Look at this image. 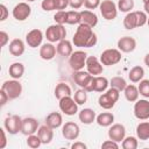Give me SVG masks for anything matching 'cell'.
Returning a JSON list of instances; mask_svg holds the SVG:
<instances>
[{
    "label": "cell",
    "mask_w": 149,
    "mask_h": 149,
    "mask_svg": "<svg viewBox=\"0 0 149 149\" xmlns=\"http://www.w3.org/2000/svg\"><path fill=\"white\" fill-rule=\"evenodd\" d=\"M98 37L93 29L90 26H86L84 23H79L78 28L73 35L72 43L74 47L78 48H92L97 44Z\"/></svg>",
    "instance_id": "obj_1"
},
{
    "label": "cell",
    "mask_w": 149,
    "mask_h": 149,
    "mask_svg": "<svg viewBox=\"0 0 149 149\" xmlns=\"http://www.w3.org/2000/svg\"><path fill=\"white\" fill-rule=\"evenodd\" d=\"M119 97H120V91L114 87H111V88H107L105 93L99 95L98 104L104 109H111L114 107L115 102L119 100Z\"/></svg>",
    "instance_id": "obj_2"
},
{
    "label": "cell",
    "mask_w": 149,
    "mask_h": 149,
    "mask_svg": "<svg viewBox=\"0 0 149 149\" xmlns=\"http://www.w3.org/2000/svg\"><path fill=\"white\" fill-rule=\"evenodd\" d=\"M45 37L49 42L55 43V42H59L62 40H65L66 37V29L64 27V24H51L45 30Z\"/></svg>",
    "instance_id": "obj_3"
},
{
    "label": "cell",
    "mask_w": 149,
    "mask_h": 149,
    "mask_svg": "<svg viewBox=\"0 0 149 149\" xmlns=\"http://www.w3.org/2000/svg\"><path fill=\"white\" fill-rule=\"evenodd\" d=\"M121 51L119 49H106L101 52L100 55V62L102 65H106V66H112V65H115L118 64L120 61H121Z\"/></svg>",
    "instance_id": "obj_4"
},
{
    "label": "cell",
    "mask_w": 149,
    "mask_h": 149,
    "mask_svg": "<svg viewBox=\"0 0 149 149\" xmlns=\"http://www.w3.org/2000/svg\"><path fill=\"white\" fill-rule=\"evenodd\" d=\"M86 59H87V54L83 50H77L70 55L69 65L73 71H79L83 70L84 66H86Z\"/></svg>",
    "instance_id": "obj_5"
},
{
    "label": "cell",
    "mask_w": 149,
    "mask_h": 149,
    "mask_svg": "<svg viewBox=\"0 0 149 149\" xmlns=\"http://www.w3.org/2000/svg\"><path fill=\"white\" fill-rule=\"evenodd\" d=\"M1 88L8 94L9 99H16L21 95L22 93V85L19 81V79H10V80H6L3 81V84L1 85Z\"/></svg>",
    "instance_id": "obj_6"
},
{
    "label": "cell",
    "mask_w": 149,
    "mask_h": 149,
    "mask_svg": "<svg viewBox=\"0 0 149 149\" xmlns=\"http://www.w3.org/2000/svg\"><path fill=\"white\" fill-rule=\"evenodd\" d=\"M99 9H100V13H101L102 17L107 21L114 20L118 15V6L112 0H102L100 2Z\"/></svg>",
    "instance_id": "obj_7"
},
{
    "label": "cell",
    "mask_w": 149,
    "mask_h": 149,
    "mask_svg": "<svg viewBox=\"0 0 149 149\" xmlns=\"http://www.w3.org/2000/svg\"><path fill=\"white\" fill-rule=\"evenodd\" d=\"M58 106H59L61 112H63L65 115H69V116L74 115L78 112V104L74 101V99L71 95L59 99Z\"/></svg>",
    "instance_id": "obj_8"
},
{
    "label": "cell",
    "mask_w": 149,
    "mask_h": 149,
    "mask_svg": "<svg viewBox=\"0 0 149 149\" xmlns=\"http://www.w3.org/2000/svg\"><path fill=\"white\" fill-rule=\"evenodd\" d=\"M3 127H5V129H6L7 133H9L12 135H15L19 132H21V128H22V119L19 115H16V114L9 115V116H7L5 119Z\"/></svg>",
    "instance_id": "obj_9"
},
{
    "label": "cell",
    "mask_w": 149,
    "mask_h": 149,
    "mask_svg": "<svg viewBox=\"0 0 149 149\" xmlns=\"http://www.w3.org/2000/svg\"><path fill=\"white\" fill-rule=\"evenodd\" d=\"M79 134H80V128L73 121H68L62 126V135L65 140L74 141L78 139Z\"/></svg>",
    "instance_id": "obj_10"
},
{
    "label": "cell",
    "mask_w": 149,
    "mask_h": 149,
    "mask_svg": "<svg viewBox=\"0 0 149 149\" xmlns=\"http://www.w3.org/2000/svg\"><path fill=\"white\" fill-rule=\"evenodd\" d=\"M30 14L31 7L28 5V2H19L12 10V15L16 21H24L30 16Z\"/></svg>",
    "instance_id": "obj_11"
},
{
    "label": "cell",
    "mask_w": 149,
    "mask_h": 149,
    "mask_svg": "<svg viewBox=\"0 0 149 149\" xmlns=\"http://www.w3.org/2000/svg\"><path fill=\"white\" fill-rule=\"evenodd\" d=\"M134 115L139 120H148L149 119V101L147 99H140V100L135 101Z\"/></svg>",
    "instance_id": "obj_12"
},
{
    "label": "cell",
    "mask_w": 149,
    "mask_h": 149,
    "mask_svg": "<svg viewBox=\"0 0 149 149\" xmlns=\"http://www.w3.org/2000/svg\"><path fill=\"white\" fill-rule=\"evenodd\" d=\"M43 41V33L41 29H31L30 31H28V34L26 35V42L28 44V47L30 48H37L42 44Z\"/></svg>",
    "instance_id": "obj_13"
},
{
    "label": "cell",
    "mask_w": 149,
    "mask_h": 149,
    "mask_svg": "<svg viewBox=\"0 0 149 149\" xmlns=\"http://www.w3.org/2000/svg\"><path fill=\"white\" fill-rule=\"evenodd\" d=\"M108 137L115 142H122L126 137V128L121 123H113L108 129Z\"/></svg>",
    "instance_id": "obj_14"
},
{
    "label": "cell",
    "mask_w": 149,
    "mask_h": 149,
    "mask_svg": "<svg viewBox=\"0 0 149 149\" xmlns=\"http://www.w3.org/2000/svg\"><path fill=\"white\" fill-rule=\"evenodd\" d=\"M86 70L92 76H99L104 71V65L101 64V62L97 57H94V56H87V59H86Z\"/></svg>",
    "instance_id": "obj_15"
},
{
    "label": "cell",
    "mask_w": 149,
    "mask_h": 149,
    "mask_svg": "<svg viewBox=\"0 0 149 149\" xmlns=\"http://www.w3.org/2000/svg\"><path fill=\"white\" fill-rule=\"evenodd\" d=\"M136 48V40L132 36H123L120 37L118 41V49L121 52H132Z\"/></svg>",
    "instance_id": "obj_16"
},
{
    "label": "cell",
    "mask_w": 149,
    "mask_h": 149,
    "mask_svg": "<svg viewBox=\"0 0 149 149\" xmlns=\"http://www.w3.org/2000/svg\"><path fill=\"white\" fill-rule=\"evenodd\" d=\"M40 125L38 121L34 118H24L22 119V128H21V133L26 136L35 134L38 129Z\"/></svg>",
    "instance_id": "obj_17"
},
{
    "label": "cell",
    "mask_w": 149,
    "mask_h": 149,
    "mask_svg": "<svg viewBox=\"0 0 149 149\" xmlns=\"http://www.w3.org/2000/svg\"><path fill=\"white\" fill-rule=\"evenodd\" d=\"M37 135L42 141V144H49L54 139V129L47 123L42 125L37 129Z\"/></svg>",
    "instance_id": "obj_18"
},
{
    "label": "cell",
    "mask_w": 149,
    "mask_h": 149,
    "mask_svg": "<svg viewBox=\"0 0 149 149\" xmlns=\"http://www.w3.org/2000/svg\"><path fill=\"white\" fill-rule=\"evenodd\" d=\"M80 23H84L86 26H90L91 28H94L98 24V16L94 12L90 9H85L80 12Z\"/></svg>",
    "instance_id": "obj_19"
},
{
    "label": "cell",
    "mask_w": 149,
    "mask_h": 149,
    "mask_svg": "<svg viewBox=\"0 0 149 149\" xmlns=\"http://www.w3.org/2000/svg\"><path fill=\"white\" fill-rule=\"evenodd\" d=\"M56 54H57V49L51 42L44 43L40 48V57L44 61H51L56 56Z\"/></svg>",
    "instance_id": "obj_20"
},
{
    "label": "cell",
    "mask_w": 149,
    "mask_h": 149,
    "mask_svg": "<svg viewBox=\"0 0 149 149\" xmlns=\"http://www.w3.org/2000/svg\"><path fill=\"white\" fill-rule=\"evenodd\" d=\"M92 74L91 73H88L87 71H83V70H79V71H74V73H73V80H74V83L79 86V87H81V88H85L86 87V85L90 83V80L92 79Z\"/></svg>",
    "instance_id": "obj_21"
},
{
    "label": "cell",
    "mask_w": 149,
    "mask_h": 149,
    "mask_svg": "<svg viewBox=\"0 0 149 149\" xmlns=\"http://www.w3.org/2000/svg\"><path fill=\"white\" fill-rule=\"evenodd\" d=\"M24 42L21 40V38H14L9 42V45H8V51L10 55L15 56V57H19L21 56L23 52H24Z\"/></svg>",
    "instance_id": "obj_22"
},
{
    "label": "cell",
    "mask_w": 149,
    "mask_h": 149,
    "mask_svg": "<svg viewBox=\"0 0 149 149\" xmlns=\"http://www.w3.org/2000/svg\"><path fill=\"white\" fill-rule=\"evenodd\" d=\"M45 123L51 127L52 129H56V128H59L62 125H63V116L61 113L58 112H51L50 114L47 115L45 118Z\"/></svg>",
    "instance_id": "obj_23"
},
{
    "label": "cell",
    "mask_w": 149,
    "mask_h": 149,
    "mask_svg": "<svg viewBox=\"0 0 149 149\" xmlns=\"http://www.w3.org/2000/svg\"><path fill=\"white\" fill-rule=\"evenodd\" d=\"M57 54L63 56V57H70V55L73 52V48H72V43L70 41H68L66 38L65 40H62L57 43Z\"/></svg>",
    "instance_id": "obj_24"
},
{
    "label": "cell",
    "mask_w": 149,
    "mask_h": 149,
    "mask_svg": "<svg viewBox=\"0 0 149 149\" xmlns=\"http://www.w3.org/2000/svg\"><path fill=\"white\" fill-rule=\"evenodd\" d=\"M78 118H79V121L84 125H91L95 121V112L91 108H84L81 109L79 113H78Z\"/></svg>",
    "instance_id": "obj_25"
},
{
    "label": "cell",
    "mask_w": 149,
    "mask_h": 149,
    "mask_svg": "<svg viewBox=\"0 0 149 149\" xmlns=\"http://www.w3.org/2000/svg\"><path fill=\"white\" fill-rule=\"evenodd\" d=\"M95 121L101 127H109L114 122V115L111 112H102V113L97 115Z\"/></svg>",
    "instance_id": "obj_26"
},
{
    "label": "cell",
    "mask_w": 149,
    "mask_h": 149,
    "mask_svg": "<svg viewBox=\"0 0 149 149\" xmlns=\"http://www.w3.org/2000/svg\"><path fill=\"white\" fill-rule=\"evenodd\" d=\"M109 85V81L106 77L102 76H94L93 77V91L95 92H105Z\"/></svg>",
    "instance_id": "obj_27"
},
{
    "label": "cell",
    "mask_w": 149,
    "mask_h": 149,
    "mask_svg": "<svg viewBox=\"0 0 149 149\" xmlns=\"http://www.w3.org/2000/svg\"><path fill=\"white\" fill-rule=\"evenodd\" d=\"M144 77V69L140 65H135L130 69L128 73V78L132 83H140Z\"/></svg>",
    "instance_id": "obj_28"
},
{
    "label": "cell",
    "mask_w": 149,
    "mask_h": 149,
    "mask_svg": "<svg viewBox=\"0 0 149 149\" xmlns=\"http://www.w3.org/2000/svg\"><path fill=\"white\" fill-rule=\"evenodd\" d=\"M8 73L13 79H20L24 73V65L20 62H15L12 65H9Z\"/></svg>",
    "instance_id": "obj_29"
},
{
    "label": "cell",
    "mask_w": 149,
    "mask_h": 149,
    "mask_svg": "<svg viewBox=\"0 0 149 149\" xmlns=\"http://www.w3.org/2000/svg\"><path fill=\"white\" fill-rule=\"evenodd\" d=\"M123 94H125V98L129 101V102H135L137 99H139V88L133 85V84H127V86L125 87L123 90Z\"/></svg>",
    "instance_id": "obj_30"
},
{
    "label": "cell",
    "mask_w": 149,
    "mask_h": 149,
    "mask_svg": "<svg viewBox=\"0 0 149 149\" xmlns=\"http://www.w3.org/2000/svg\"><path fill=\"white\" fill-rule=\"evenodd\" d=\"M136 136L139 140H142V141L149 140V121H143L137 125Z\"/></svg>",
    "instance_id": "obj_31"
},
{
    "label": "cell",
    "mask_w": 149,
    "mask_h": 149,
    "mask_svg": "<svg viewBox=\"0 0 149 149\" xmlns=\"http://www.w3.org/2000/svg\"><path fill=\"white\" fill-rule=\"evenodd\" d=\"M72 92H71V87L65 84V83H58L55 87V97L59 100L64 97H68V95H71Z\"/></svg>",
    "instance_id": "obj_32"
},
{
    "label": "cell",
    "mask_w": 149,
    "mask_h": 149,
    "mask_svg": "<svg viewBox=\"0 0 149 149\" xmlns=\"http://www.w3.org/2000/svg\"><path fill=\"white\" fill-rule=\"evenodd\" d=\"M123 27L128 30H132L134 28H137V19L135 12H129L126 14L123 19Z\"/></svg>",
    "instance_id": "obj_33"
},
{
    "label": "cell",
    "mask_w": 149,
    "mask_h": 149,
    "mask_svg": "<svg viewBox=\"0 0 149 149\" xmlns=\"http://www.w3.org/2000/svg\"><path fill=\"white\" fill-rule=\"evenodd\" d=\"M109 85H111V87H114V88H116V90H119L121 92L127 86V83H126L125 78H122L120 76H116V77H113L109 80Z\"/></svg>",
    "instance_id": "obj_34"
},
{
    "label": "cell",
    "mask_w": 149,
    "mask_h": 149,
    "mask_svg": "<svg viewBox=\"0 0 149 149\" xmlns=\"http://www.w3.org/2000/svg\"><path fill=\"white\" fill-rule=\"evenodd\" d=\"M118 9L122 13H129L134 8V0H119L118 1Z\"/></svg>",
    "instance_id": "obj_35"
},
{
    "label": "cell",
    "mask_w": 149,
    "mask_h": 149,
    "mask_svg": "<svg viewBox=\"0 0 149 149\" xmlns=\"http://www.w3.org/2000/svg\"><path fill=\"white\" fill-rule=\"evenodd\" d=\"M137 146H139L137 139L134 137V136H127L121 142V147L123 149H136Z\"/></svg>",
    "instance_id": "obj_36"
},
{
    "label": "cell",
    "mask_w": 149,
    "mask_h": 149,
    "mask_svg": "<svg viewBox=\"0 0 149 149\" xmlns=\"http://www.w3.org/2000/svg\"><path fill=\"white\" fill-rule=\"evenodd\" d=\"M68 24H79L80 23V12L78 10H68Z\"/></svg>",
    "instance_id": "obj_37"
},
{
    "label": "cell",
    "mask_w": 149,
    "mask_h": 149,
    "mask_svg": "<svg viewBox=\"0 0 149 149\" xmlns=\"http://www.w3.org/2000/svg\"><path fill=\"white\" fill-rule=\"evenodd\" d=\"M73 99H74V101H76L78 105H84V104L86 102V100H87V91L80 87L78 91L74 92Z\"/></svg>",
    "instance_id": "obj_38"
},
{
    "label": "cell",
    "mask_w": 149,
    "mask_h": 149,
    "mask_svg": "<svg viewBox=\"0 0 149 149\" xmlns=\"http://www.w3.org/2000/svg\"><path fill=\"white\" fill-rule=\"evenodd\" d=\"M41 144H42V141H41V139L38 137L37 134H36V135H35V134L28 135V137H27V146H28L29 148L36 149V148H38Z\"/></svg>",
    "instance_id": "obj_39"
},
{
    "label": "cell",
    "mask_w": 149,
    "mask_h": 149,
    "mask_svg": "<svg viewBox=\"0 0 149 149\" xmlns=\"http://www.w3.org/2000/svg\"><path fill=\"white\" fill-rule=\"evenodd\" d=\"M139 88V93L144 97V98H149V79H142L137 86Z\"/></svg>",
    "instance_id": "obj_40"
},
{
    "label": "cell",
    "mask_w": 149,
    "mask_h": 149,
    "mask_svg": "<svg viewBox=\"0 0 149 149\" xmlns=\"http://www.w3.org/2000/svg\"><path fill=\"white\" fill-rule=\"evenodd\" d=\"M66 19H68V12H65V10H57L54 15V20L58 24L66 23Z\"/></svg>",
    "instance_id": "obj_41"
},
{
    "label": "cell",
    "mask_w": 149,
    "mask_h": 149,
    "mask_svg": "<svg viewBox=\"0 0 149 149\" xmlns=\"http://www.w3.org/2000/svg\"><path fill=\"white\" fill-rule=\"evenodd\" d=\"M135 13H136V19H137V27H143L148 21L147 13L144 10H136Z\"/></svg>",
    "instance_id": "obj_42"
},
{
    "label": "cell",
    "mask_w": 149,
    "mask_h": 149,
    "mask_svg": "<svg viewBox=\"0 0 149 149\" xmlns=\"http://www.w3.org/2000/svg\"><path fill=\"white\" fill-rule=\"evenodd\" d=\"M41 7L43 10L45 12H51L54 9H56V3L55 0H43L41 3Z\"/></svg>",
    "instance_id": "obj_43"
},
{
    "label": "cell",
    "mask_w": 149,
    "mask_h": 149,
    "mask_svg": "<svg viewBox=\"0 0 149 149\" xmlns=\"http://www.w3.org/2000/svg\"><path fill=\"white\" fill-rule=\"evenodd\" d=\"M101 148L102 149H119V143L109 139V140H106L102 142Z\"/></svg>",
    "instance_id": "obj_44"
},
{
    "label": "cell",
    "mask_w": 149,
    "mask_h": 149,
    "mask_svg": "<svg viewBox=\"0 0 149 149\" xmlns=\"http://www.w3.org/2000/svg\"><path fill=\"white\" fill-rule=\"evenodd\" d=\"M101 0H84V6L87 9H95L100 6Z\"/></svg>",
    "instance_id": "obj_45"
},
{
    "label": "cell",
    "mask_w": 149,
    "mask_h": 149,
    "mask_svg": "<svg viewBox=\"0 0 149 149\" xmlns=\"http://www.w3.org/2000/svg\"><path fill=\"white\" fill-rule=\"evenodd\" d=\"M55 3L57 10H64L69 6V0H55Z\"/></svg>",
    "instance_id": "obj_46"
},
{
    "label": "cell",
    "mask_w": 149,
    "mask_h": 149,
    "mask_svg": "<svg viewBox=\"0 0 149 149\" xmlns=\"http://www.w3.org/2000/svg\"><path fill=\"white\" fill-rule=\"evenodd\" d=\"M84 5V0H69V6L72 9H79Z\"/></svg>",
    "instance_id": "obj_47"
},
{
    "label": "cell",
    "mask_w": 149,
    "mask_h": 149,
    "mask_svg": "<svg viewBox=\"0 0 149 149\" xmlns=\"http://www.w3.org/2000/svg\"><path fill=\"white\" fill-rule=\"evenodd\" d=\"M8 100H10V99H9V97H8V94H7V93L1 88V90H0V105H1V107H2V106H5V105L7 104V101H8Z\"/></svg>",
    "instance_id": "obj_48"
},
{
    "label": "cell",
    "mask_w": 149,
    "mask_h": 149,
    "mask_svg": "<svg viewBox=\"0 0 149 149\" xmlns=\"http://www.w3.org/2000/svg\"><path fill=\"white\" fill-rule=\"evenodd\" d=\"M0 40H1V42H0V45L1 47H5L7 43H8V41H9V36H8V34L6 33V31H0Z\"/></svg>",
    "instance_id": "obj_49"
},
{
    "label": "cell",
    "mask_w": 149,
    "mask_h": 149,
    "mask_svg": "<svg viewBox=\"0 0 149 149\" xmlns=\"http://www.w3.org/2000/svg\"><path fill=\"white\" fill-rule=\"evenodd\" d=\"M0 9H1L0 21H5V20L7 19V16H8V9H7V7H6L3 3H1V5H0Z\"/></svg>",
    "instance_id": "obj_50"
},
{
    "label": "cell",
    "mask_w": 149,
    "mask_h": 149,
    "mask_svg": "<svg viewBox=\"0 0 149 149\" xmlns=\"http://www.w3.org/2000/svg\"><path fill=\"white\" fill-rule=\"evenodd\" d=\"M86 148H87V146L80 141H76L74 143L71 144V149H86Z\"/></svg>",
    "instance_id": "obj_51"
},
{
    "label": "cell",
    "mask_w": 149,
    "mask_h": 149,
    "mask_svg": "<svg viewBox=\"0 0 149 149\" xmlns=\"http://www.w3.org/2000/svg\"><path fill=\"white\" fill-rule=\"evenodd\" d=\"M6 129L1 128V143H0V149H3L6 146H7V139H6V133H5Z\"/></svg>",
    "instance_id": "obj_52"
},
{
    "label": "cell",
    "mask_w": 149,
    "mask_h": 149,
    "mask_svg": "<svg viewBox=\"0 0 149 149\" xmlns=\"http://www.w3.org/2000/svg\"><path fill=\"white\" fill-rule=\"evenodd\" d=\"M143 9H144V12L147 14H149V1H147V2L143 3Z\"/></svg>",
    "instance_id": "obj_53"
},
{
    "label": "cell",
    "mask_w": 149,
    "mask_h": 149,
    "mask_svg": "<svg viewBox=\"0 0 149 149\" xmlns=\"http://www.w3.org/2000/svg\"><path fill=\"white\" fill-rule=\"evenodd\" d=\"M143 62H144V64H146V65L149 68V52H148V54L144 56V59H143Z\"/></svg>",
    "instance_id": "obj_54"
},
{
    "label": "cell",
    "mask_w": 149,
    "mask_h": 149,
    "mask_svg": "<svg viewBox=\"0 0 149 149\" xmlns=\"http://www.w3.org/2000/svg\"><path fill=\"white\" fill-rule=\"evenodd\" d=\"M28 2H33V1H35V0H27Z\"/></svg>",
    "instance_id": "obj_55"
},
{
    "label": "cell",
    "mask_w": 149,
    "mask_h": 149,
    "mask_svg": "<svg viewBox=\"0 0 149 149\" xmlns=\"http://www.w3.org/2000/svg\"><path fill=\"white\" fill-rule=\"evenodd\" d=\"M147 24H148V27H149V17H148V21H147Z\"/></svg>",
    "instance_id": "obj_56"
},
{
    "label": "cell",
    "mask_w": 149,
    "mask_h": 149,
    "mask_svg": "<svg viewBox=\"0 0 149 149\" xmlns=\"http://www.w3.org/2000/svg\"><path fill=\"white\" fill-rule=\"evenodd\" d=\"M142 1H143V3H144V2H147V1H149V0H142Z\"/></svg>",
    "instance_id": "obj_57"
}]
</instances>
